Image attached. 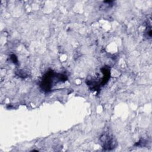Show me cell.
I'll list each match as a JSON object with an SVG mask.
<instances>
[{
  "mask_svg": "<svg viewBox=\"0 0 152 152\" xmlns=\"http://www.w3.org/2000/svg\"><path fill=\"white\" fill-rule=\"evenodd\" d=\"M103 148L105 150H112L115 148V141L113 138L107 135H103L101 138Z\"/></svg>",
  "mask_w": 152,
  "mask_h": 152,
  "instance_id": "cell-2",
  "label": "cell"
},
{
  "mask_svg": "<svg viewBox=\"0 0 152 152\" xmlns=\"http://www.w3.org/2000/svg\"><path fill=\"white\" fill-rule=\"evenodd\" d=\"M67 77L61 74H56L52 71L48 72L43 77L40 87L45 91H49L58 81H65Z\"/></svg>",
  "mask_w": 152,
  "mask_h": 152,
  "instance_id": "cell-1",
  "label": "cell"
},
{
  "mask_svg": "<svg viewBox=\"0 0 152 152\" xmlns=\"http://www.w3.org/2000/svg\"><path fill=\"white\" fill-rule=\"evenodd\" d=\"M11 58H12V62H13L14 63H17V58H16V56H15V55H11Z\"/></svg>",
  "mask_w": 152,
  "mask_h": 152,
  "instance_id": "cell-3",
  "label": "cell"
}]
</instances>
